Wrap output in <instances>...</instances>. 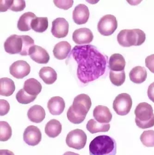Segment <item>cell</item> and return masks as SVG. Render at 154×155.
Instances as JSON below:
<instances>
[{"label":"cell","mask_w":154,"mask_h":155,"mask_svg":"<svg viewBox=\"0 0 154 155\" xmlns=\"http://www.w3.org/2000/svg\"><path fill=\"white\" fill-rule=\"evenodd\" d=\"M78 67L77 76L81 83L87 84L99 79L106 72L108 57L92 45L75 46L71 52Z\"/></svg>","instance_id":"cell-1"},{"label":"cell","mask_w":154,"mask_h":155,"mask_svg":"<svg viewBox=\"0 0 154 155\" xmlns=\"http://www.w3.org/2000/svg\"><path fill=\"white\" fill-rule=\"evenodd\" d=\"M90 155H116L117 143L115 139L108 135L95 137L89 144Z\"/></svg>","instance_id":"cell-2"},{"label":"cell","mask_w":154,"mask_h":155,"mask_svg":"<svg viewBox=\"0 0 154 155\" xmlns=\"http://www.w3.org/2000/svg\"><path fill=\"white\" fill-rule=\"evenodd\" d=\"M135 122L138 127L145 129L154 126V114L152 106L147 103H141L134 111Z\"/></svg>","instance_id":"cell-3"},{"label":"cell","mask_w":154,"mask_h":155,"mask_svg":"<svg viewBox=\"0 0 154 155\" xmlns=\"http://www.w3.org/2000/svg\"><path fill=\"white\" fill-rule=\"evenodd\" d=\"M145 40V33L139 29H125L121 31L117 36L118 44L124 47L141 45Z\"/></svg>","instance_id":"cell-4"},{"label":"cell","mask_w":154,"mask_h":155,"mask_svg":"<svg viewBox=\"0 0 154 155\" xmlns=\"http://www.w3.org/2000/svg\"><path fill=\"white\" fill-rule=\"evenodd\" d=\"M92 105L91 98L85 94H80L75 97L73 104L69 110L80 117L85 119Z\"/></svg>","instance_id":"cell-5"},{"label":"cell","mask_w":154,"mask_h":155,"mask_svg":"<svg viewBox=\"0 0 154 155\" xmlns=\"http://www.w3.org/2000/svg\"><path fill=\"white\" fill-rule=\"evenodd\" d=\"M87 136L83 130L76 129L69 132L66 139V143L68 147L75 149H82L86 144Z\"/></svg>","instance_id":"cell-6"},{"label":"cell","mask_w":154,"mask_h":155,"mask_svg":"<svg viewBox=\"0 0 154 155\" xmlns=\"http://www.w3.org/2000/svg\"><path fill=\"white\" fill-rule=\"evenodd\" d=\"M132 105V100L129 94L123 93L118 95L113 103V109L117 114L121 116L127 115Z\"/></svg>","instance_id":"cell-7"},{"label":"cell","mask_w":154,"mask_h":155,"mask_svg":"<svg viewBox=\"0 0 154 155\" xmlns=\"http://www.w3.org/2000/svg\"><path fill=\"white\" fill-rule=\"evenodd\" d=\"M118 27V21L115 16L107 15L101 18L97 25L98 31L101 35L109 36L115 32Z\"/></svg>","instance_id":"cell-8"},{"label":"cell","mask_w":154,"mask_h":155,"mask_svg":"<svg viewBox=\"0 0 154 155\" xmlns=\"http://www.w3.org/2000/svg\"><path fill=\"white\" fill-rule=\"evenodd\" d=\"M9 71L11 75L14 77L22 79L30 74L31 67L26 61L19 60L15 61L10 66Z\"/></svg>","instance_id":"cell-9"},{"label":"cell","mask_w":154,"mask_h":155,"mask_svg":"<svg viewBox=\"0 0 154 155\" xmlns=\"http://www.w3.org/2000/svg\"><path fill=\"white\" fill-rule=\"evenodd\" d=\"M23 41L21 36L14 34L9 36L4 44V48L6 52L10 54H19L22 52Z\"/></svg>","instance_id":"cell-10"},{"label":"cell","mask_w":154,"mask_h":155,"mask_svg":"<svg viewBox=\"0 0 154 155\" xmlns=\"http://www.w3.org/2000/svg\"><path fill=\"white\" fill-rule=\"evenodd\" d=\"M42 139V134L38 127L33 125L28 126L23 134L25 142L30 146L38 145Z\"/></svg>","instance_id":"cell-11"},{"label":"cell","mask_w":154,"mask_h":155,"mask_svg":"<svg viewBox=\"0 0 154 155\" xmlns=\"http://www.w3.org/2000/svg\"><path fill=\"white\" fill-rule=\"evenodd\" d=\"M69 30V23L63 18H57L52 22L51 32L56 38H60L66 37Z\"/></svg>","instance_id":"cell-12"},{"label":"cell","mask_w":154,"mask_h":155,"mask_svg":"<svg viewBox=\"0 0 154 155\" xmlns=\"http://www.w3.org/2000/svg\"><path fill=\"white\" fill-rule=\"evenodd\" d=\"M73 40L78 45L89 44L94 38V35L90 29L80 28L74 31L72 35Z\"/></svg>","instance_id":"cell-13"},{"label":"cell","mask_w":154,"mask_h":155,"mask_svg":"<svg viewBox=\"0 0 154 155\" xmlns=\"http://www.w3.org/2000/svg\"><path fill=\"white\" fill-rule=\"evenodd\" d=\"M29 55L33 60L39 64H47L50 60L48 53L39 46H33L29 51Z\"/></svg>","instance_id":"cell-14"},{"label":"cell","mask_w":154,"mask_h":155,"mask_svg":"<svg viewBox=\"0 0 154 155\" xmlns=\"http://www.w3.org/2000/svg\"><path fill=\"white\" fill-rule=\"evenodd\" d=\"M89 9L88 7L84 4H78L75 7L73 12V19L78 25L86 23L89 18Z\"/></svg>","instance_id":"cell-15"},{"label":"cell","mask_w":154,"mask_h":155,"mask_svg":"<svg viewBox=\"0 0 154 155\" xmlns=\"http://www.w3.org/2000/svg\"><path fill=\"white\" fill-rule=\"evenodd\" d=\"M94 117L98 122L106 124L110 122L112 119V115L109 109L105 106L98 105L93 111Z\"/></svg>","instance_id":"cell-16"},{"label":"cell","mask_w":154,"mask_h":155,"mask_svg":"<svg viewBox=\"0 0 154 155\" xmlns=\"http://www.w3.org/2000/svg\"><path fill=\"white\" fill-rule=\"evenodd\" d=\"M47 107L51 114L60 115L63 112L65 109V102L61 97H52L48 102Z\"/></svg>","instance_id":"cell-17"},{"label":"cell","mask_w":154,"mask_h":155,"mask_svg":"<svg viewBox=\"0 0 154 155\" xmlns=\"http://www.w3.org/2000/svg\"><path fill=\"white\" fill-rule=\"evenodd\" d=\"M27 116L29 120L32 122L40 123L45 119L46 112L42 107L39 105H35L28 110Z\"/></svg>","instance_id":"cell-18"},{"label":"cell","mask_w":154,"mask_h":155,"mask_svg":"<svg viewBox=\"0 0 154 155\" xmlns=\"http://www.w3.org/2000/svg\"><path fill=\"white\" fill-rule=\"evenodd\" d=\"M109 68L111 71L121 72L124 71L125 67V59L122 54L115 53L112 54L109 60Z\"/></svg>","instance_id":"cell-19"},{"label":"cell","mask_w":154,"mask_h":155,"mask_svg":"<svg viewBox=\"0 0 154 155\" xmlns=\"http://www.w3.org/2000/svg\"><path fill=\"white\" fill-rule=\"evenodd\" d=\"M71 50V46L67 41H61L55 45L53 50L55 57L58 60L65 59Z\"/></svg>","instance_id":"cell-20"},{"label":"cell","mask_w":154,"mask_h":155,"mask_svg":"<svg viewBox=\"0 0 154 155\" xmlns=\"http://www.w3.org/2000/svg\"><path fill=\"white\" fill-rule=\"evenodd\" d=\"M147 77V72L145 68L141 66H137L133 68L130 73V80L135 84H141L145 82Z\"/></svg>","instance_id":"cell-21"},{"label":"cell","mask_w":154,"mask_h":155,"mask_svg":"<svg viewBox=\"0 0 154 155\" xmlns=\"http://www.w3.org/2000/svg\"><path fill=\"white\" fill-rule=\"evenodd\" d=\"M37 17L32 12H26L19 17L17 23V27L20 31H27L31 29L33 20Z\"/></svg>","instance_id":"cell-22"},{"label":"cell","mask_w":154,"mask_h":155,"mask_svg":"<svg viewBox=\"0 0 154 155\" xmlns=\"http://www.w3.org/2000/svg\"><path fill=\"white\" fill-rule=\"evenodd\" d=\"M42 86L40 83L34 78L26 80L24 84L23 89L28 94L37 96L42 91Z\"/></svg>","instance_id":"cell-23"},{"label":"cell","mask_w":154,"mask_h":155,"mask_svg":"<svg viewBox=\"0 0 154 155\" xmlns=\"http://www.w3.org/2000/svg\"><path fill=\"white\" fill-rule=\"evenodd\" d=\"M39 75L47 84H53L57 80L56 72L51 67H45L41 68Z\"/></svg>","instance_id":"cell-24"},{"label":"cell","mask_w":154,"mask_h":155,"mask_svg":"<svg viewBox=\"0 0 154 155\" xmlns=\"http://www.w3.org/2000/svg\"><path fill=\"white\" fill-rule=\"evenodd\" d=\"M62 129V125L58 120H51L46 125L45 133L50 138H55L61 134Z\"/></svg>","instance_id":"cell-25"},{"label":"cell","mask_w":154,"mask_h":155,"mask_svg":"<svg viewBox=\"0 0 154 155\" xmlns=\"http://www.w3.org/2000/svg\"><path fill=\"white\" fill-rule=\"evenodd\" d=\"M15 90V85L13 80L8 78L0 79V95L5 97L12 95Z\"/></svg>","instance_id":"cell-26"},{"label":"cell","mask_w":154,"mask_h":155,"mask_svg":"<svg viewBox=\"0 0 154 155\" xmlns=\"http://www.w3.org/2000/svg\"><path fill=\"white\" fill-rule=\"evenodd\" d=\"M86 128L92 134L100 132H107L110 128V125L109 124L100 123L94 119H91L87 122Z\"/></svg>","instance_id":"cell-27"},{"label":"cell","mask_w":154,"mask_h":155,"mask_svg":"<svg viewBox=\"0 0 154 155\" xmlns=\"http://www.w3.org/2000/svg\"><path fill=\"white\" fill-rule=\"evenodd\" d=\"M32 29L34 31L42 33L48 27L47 17H36L33 19L31 24Z\"/></svg>","instance_id":"cell-28"},{"label":"cell","mask_w":154,"mask_h":155,"mask_svg":"<svg viewBox=\"0 0 154 155\" xmlns=\"http://www.w3.org/2000/svg\"><path fill=\"white\" fill-rule=\"evenodd\" d=\"M12 130L11 127L6 121H0V141H7L11 138Z\"/></svg>","instance_id":"cell-29"},{"label":"cell","mask_w":154,"mask_h":155,"mask_svg":"<svg viewBox=\"0 0 154 155\" xmlns=\"http://www.w3.org/2000/svg\"><path fill=\"white\" fill-rule=\"evenodd\" d=\"M110 80L111 83L117 86H121L125 81V71L121 72L110 71Z\"/></svg>","instance_id":"cell-30"},{"label":"cell","mask_w":154,"mask_h":155,"mask_svg":"<svg viewBox=\"0 0 154 155\" xmlns=\"http://www.w3.org/2000/svg\"><path fill=\"white\" fill-rule=\"evenodd\" d=\"M37 96H32L26 93L23 89L20 90L16 95V98L19 103L23 104H27L33 102Z\"/></svg>","instance_id":"cell-31"},{"label":"cell","mask_w":154,"mask_h":155,"mask_svg":"<svg viewBox=\"0 0 154 155\" xmlns=\"http://www.w3.org/2000/svg\"><path fill=\"white\" fill-rule=\"evenodd\" d=\"M22 38L23 41L22 48L19 54L26 56L29 55L31 48L35 45L34 41L31 37L28 35H22Z\"/></svg>","instance_id":"cell-32"},{"label":"cell","mask_w":154,"mask_h":155,"mask_svg":"<svg viewBox=\"0 0 154 155\" xmlns=\"http://www.w3.org/2000/svg\"><path fill=\"white\" fill-rule=\"evenodd\" d=\"M140 140L143 145L148 147H154V131H145L140 136Z\"/></svg>","instance_id":"cell-33"},{"label":"cell","mask_w":154,"mask_h":155,"mask_svg":"<svg viewBox=\"0 0 154 155\" xmlns=\"http://www.w3.org/2000/svg\"><path fill=\"white\" fill-rule=\"evenodd\" d=\"M26 2L23 0H12L9 9L14 12H20L24 9Z\"/></svg>","instance_id":"cell-34"},{"label":"cell","mask_w":154,"mask_h":155,"mask_svg":"<svg viewBox=\"0 0 154 155\" xmlns=\"http://www.w3.org/2000/svg\"><path fill=\"white\" fill-rule=\"evenodd\" d=\"M53 2L57 8L68 10L72 7L74 1L73 0H54Z\"/></svg>","instance_id":"cell-35"},{"label":"cell","mask_w":154,"mask_h":155,"mask_svg":"<svg viewBox=\"0 0 154 155\" xmlns=\"http://www.w3.org/2000/svg\"><path fill=\"white\" fill-rule=\"evenodd\" d=\"M10 105L9 102L5 100H0V115L4 116L9 113Z\"/></svg>","instance_id":"cell-36"},{"label":"cell","mask_w":154,"mask_h":155,"mask_svg":"<svg viewBox=\"0 0 154 155\" xmlns=\"http://www.w3.org/2000/svg\"><path fill=\"white\" fill-rule=\"evenodd\" d=\"M145 65L150 72L154 74V54L147 56L145 59Z\"/></svg>","instance_id":"cell-37"},{"label":"cell","mask_w":154,"mask_h":155,"mask_svg":"<svg viewBox=\"0 0 154 155\" xmlns=\"http://www.w3.org/2000/svg\"><path fill=\"white\" fill-rule=\"evenodd\" d=\"M12 0H1L0 1V11L1 12H6L11 6Z\"/></svg>","instance_id":"cell-38"},{"label":"cell","mask_w":154,"mask_h":155,"mask_svg":"<svg viewBox=\"0 0 154 155\" xmlns=\"http://www.w3.org/2000/svg\"><path fill=\"white\" fill-rule=\"evenodd\" d=\"M147 94L149 99L154 103V82L149 86Z\"/></svg>","instance_id":"cell-39"},{"label":"cell","mask_w":154,"mask_h":155,"mask_svg":"<svg viewBox=\"0 0 154 155\" xmlns=\"http://www.w3.org/2000/svg\"><path fill=\"white\" fill-rule=\"evenodd\" d=\"M0 155H15L14 152L8 150H1Z\"/></svg>","instance_id":"cell-40"},{"label":"cell","mask_w":154,"mask_h":155,"mask_svg":"<svg viewBox=\"0 0 154 155\" xmlns=\"http://www.w3.org/2000/svg\"><path fill=\"white\" fill-rule=\"evenodd\" d=\"M63 155H80L77 153H75V152H71V151H67L63 154Z\"/></svg>","instance_id":"cell-41"}]
</instances>
